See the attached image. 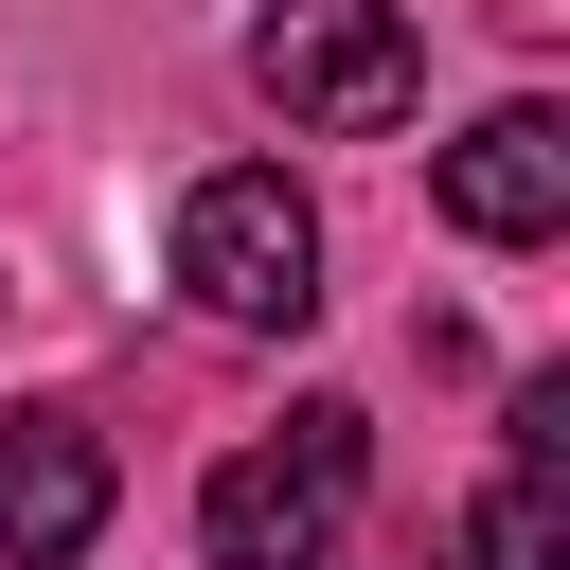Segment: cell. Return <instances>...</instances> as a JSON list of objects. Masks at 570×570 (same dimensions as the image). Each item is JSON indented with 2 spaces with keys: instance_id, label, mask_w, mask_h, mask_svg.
Wrapping results in <instances>:
<instances>
[{
  "instance_id": "6da1fadb",
  "label": "cell",
  "mask_w": 570,
  "mask_h": 570,
  "mask_svg": "<svg viewBox=\"0 0 570 570\" xmlns=\"http://www.w3.org/2000/svg\"><path fill=\"white\" fill-rule=\"evenodd\" d=\"M356 481H374V428H356L338 392H303L267 445H232V463L196 481V552H214V570H338Z\"/></svg>"
},
{
  "instance_id": "7a4b0ae2",
  "label": "cell",
  "mask_w": 570,
  "mask_h": 570,
  "mask_svg": "<svg viewBox=\"0 0 570 570\" xmlns=\"http://www.w3.org/2000/svg\"><path fill=\"white\" fill-rule=\"evenodd\" d=\"M249 89L303 142H392L428 107V18L410 0H267L249 18Z\"/></svg>"
},
{
  "instance_id": "3957f363",
  "label": "cell",
  "mask_w": 570,
  "mask_h": 570,
  "mask_svg": "<svg viewBox=\"0 0 570 570\" xmlns=\"http://www.w3.org/2000/svg\"><path fill=\"white\" fill-rule=\"evenodd\" d=\"M178 285H196V321H232V338H303V321H321V214H303V178H285V160H214V178L178 196Z\"/></svg>"
},
{
  "instance_id": "277c9868",
  "label": "cell",
  "mask_w": 570,
  "mask_h": 570,
  "mask_svg": "<svg viewBox=\"0 0 570 570\" xmlns=\"http://www.w3.org/2000/svg\"><path fill=\"white\" fill-rule=\"evenodd\" d=\"M428 214L445 232H481V249H552L570 232V125L517 89V107H481L445 160H428Z\"/></svg>"
},
{
  "instance_id": "5b68a950",
  "label": "cell",
  "mask_w": 570,
  "mask_h": 570,
  "mask_svg": "<svg viewBox=\"0 0 570 570\" xmlns=\"http://www.w3.org/2000/svg\"><path fill=\"white\" fill-rule=\"evenodd\" d=\"M107 428L89 410H0V570H71L107 534Z\"/></svg>"
},
{
  "instance_id": "8992f818",
  "label": "cell",
  "mask_w": 570,
  "mask_h": 570,
  "mask_svg": "<svg viewBox=\"0 0 570 570\" xmlns=\"http://www.w3.org/2000/svg\"><path fill=\"white\" fill-rule=\"evenodd\" d=\"M552 445H570V374H517V445H499V481H481V517H463V552H481V570H570Z\"/></svg>"
},
{
  "instance_id": "52a82bcc",
  "label": "cell",
  "mask_w": 570,
  "mask_h": 570,
  "mask_svg": "<svg viewBox=\"0 0 570 570\" xmlns=\"http://www.w3.org/2000/svg\"><path fill=\"white\" fill-rule=\"evenodd\" d=\"M481 18H499L517 53H534V36H570V0H481Z\"/></svg>"
}]
</instances>
